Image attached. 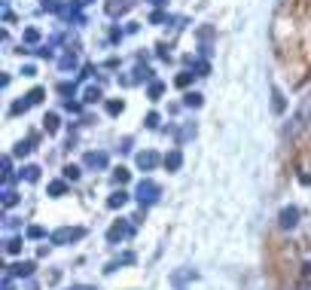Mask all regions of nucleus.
<instances>
[{"mask_svg":"<svg viewBox=\"0 0 311 290\" xmlns=\"http://www.w3.org/2000/svg\"><path fill=\"white\" fill-rule=\"evenodd\" d=\"M271 110L274 113H284V95L278 92V89H271Z\"/></svg>","mask_w":311,"mask_h":290,"instance_id":"nucleus-15","label":"nucleus"},{"mask_svg":"<svg viewBox=\"0 0 311 290\" xmlns=\"http://www.w3.org/2000/svg\"><path fill=\"white\" fill-rule=\"evenodd\" d=\"M162 92H165V86H162V83H150V101H159Z\"/></svg>","mask_w":311,"mask_h":290,"instance_id":"nucleus-24","label":"nucleus"},{"mask_svg":"<svg viewBox=\"0 0 311 290\" xmlns=\"http://www.w3.org/2000/svg\"><path fill=\"white\" fill-rule=\"evenodd\" d=\"M308 290H311V287H308Z\"/></svg>","mask_w":311,"mask_h":290,"instance_id":"nucleus-36","label":"nucleus"},{"mask_svg":"<svg viewBox=\"0 0 311 290\" xmlns=\"http://www.w3.org/2000/svg\"><path fill=\"white\" fill-rule=\"evenodd\" d=\"M183 104H186V107H201V95H198V92L183 95Z\"/></svg>","mask_w":311,"mask_h":290,"instance_id":"nucleus-23","label":"nucleus"},{"mask_svg":"<svg viewBox=\"0 0 311 290\" xmlns=\"http://www.w3.org/2000/svg\"><path fill=\"white\" fill-rule=\"evenodd\" d=\"M305 275H311V260H308V263H305Z\"/></svg>","mask_w":311,"mask_h":290,"instance_id":"nucleus-35","label":"nucleus"},{"mask_svg":"<svg viewBox=\"0 0 311 290\" xmlns=\"http://www.w3.org/2000/svg\"><path fill=\"white\" fill-rule=\"evenodd\" d=\"M134 74H137L134 80H153V70L146 67V64H137V67H134Z\"/></svg>","mask_w":311,"mask_h":290,"instance_id":"nucleus-22","label":"nucleus"},{"mask_svg":"<svg viewBox=\"0 0 311 290\" xmlns=\"http://www.w3.org/2000/svg\"><path fill=\"white\" fill-rule=\"evenodd\" d=\"M43 122H46V132H49V135L58 132V116H55V113H46V119H43Z\"/></svg>","mask_w":311,"mask_h":290,"instance_id":"nucleus-20","label":"nucleus"},{"mask_svg":"<svg viewBox=\"0 0 311 290\" xmlns=\"http://www.w3.org/2000/svg\"><path fill=\"white\" fill-rule=\"evenodd\" d=\"M192 135H195V125H186V129H183V132H180V144H183V141H186V138H192Z\"/></svg>","mask_w":311,"mask_h":290,"instance_id":"nucleus-32","label":"nucleus"},{"mask_svg":"<svg viewBox=\"0 0 311 290\" xmlns=\"http://www.w3.org/2000/svg\"><path fill=\"white\" fill-rule=\"evenodd\" d=\"M311 125V92L302 98V104H299V110H296V116H293V125L287 129V135L290 138H296V135H302L305 129Z\"/></svg>","mask_w":311,"mask_h":290,"instance_id":"nucleus-1","label":"nucleus"},{"mask_svg":"<svg viewBox=\"0 0 311 290\" xmlns=\"http://www.w3.org/2000/svg\"><path fill=\"white\" fill-rule=\"evenodd\" d=\"M22 177L34 184V180H40V168H37V165H25V168H22Z\"/></svg>","mask_w":311,"mask_h":290,"instance_id":"nucleus-18","label":"nucleus"},{"mask_svg":"<svg viewBox=\"0 0 311 290\" xmlns=\"http://www.w3.org/2000/svg\"><path fill=\"white\" fill-rule=\"evenodd\" d=\"M83 101H86V104L101 101V89H98V86H89V89H86V95H83Z\"/></svg>","mask_w":311,"mask_h":290,"instance_id":"nucleus-17","label":"nucleus"},{"mask_svg":"<svg viewBox=\"0 0 311 290\" xmlns=\"http://www.w3.org/2000/svg\"><path fill=\"white\" fill-rule=\"evenodd\" d=\"M159 193H162V190H159L156 180H140L134 195H137V202H140V205H153L156 198H159Z\"/></svg>","mask_w":311,"mask_h":290,"instance_id":"nucleus-3","label":"nucleus"},{"mask_svg":"<svg viewBox=\"0 0 311 290\" xmlns=\"http://www.w3.org/2000/svg\"><path fill=\"white\" fill-rule=\"evenodd\" d=\"M122 110H125L122 101H107V113H110V116H119Z\"/></svg>","mask_w":311,"mask_h":290,"instance_id":"nucleus-21","label":"nucleus"},{"mask_svg":"<svg viewBox=\"0 0 311 290\" xmlns=\"http://www.w3.org/2000/svg\"><path fill=\"white\" fill-rule=\"evenodd\" d=\"M43 9H49V12H61V6L58 3H55V0H43V3H40Z\"/></svg>","mask_w":311,"mask_h":290,"instance_id":"nucleus-30","label":"nucleus"},{"mask_svg":"<svg viewBox=\"0 0 311 290\" xmlns=\"http://www.w3.org/2000/svg\"><path fill=\"white\" fill-rule=\"evenodd\" d=\"M278 223H281V229H293V226L299 223V208H284Z\"/></svg>","mask_w":311,"mask_h":290,"instance_id":"nucleus-6","label":"nucleus"},{"mask_svg":"<svg viewBox=\"0 0 311 290\" xmlns=\"http://www.w3.org/2000/svg\"><path fill=\"white\" fill-rule=\"evenodd\" d=\"M70 290H95V287H89V284H77V287H70Z\"/></svg>","mask_w":311,"mask_h":290,"instance_id":"nucleus-34","label":"nucleus"},{"mask_svg":"<svg viewBox=\"0 0 311 290\" xmlns=\"http://www.w3.org/2000/svg\"><path fill=\"white\" fill-rule=\"evenodd\" d=\"M80 239H86V229L83 226H61V229L52 232V244H73V242H80Z\"/></svg>","mask_w":311,"mask_h":290,"instance_id":"nucleus-2","label":"nucleus"},{"mask_svg":"<svg viewBox=\"0 0 311 290\" xmlns=\"http://www.w3.org/2000/svg\"><path fill=\"white\" fill-rule=\"evenodd\" d=\"M37 40H40V31H37V28H28V31H25V43H37Z\"/></svg>","mask_w":311,"mask_h":290,"instance_id":"nucleus-27","label":"nucleus"},{"mask_svg":"<svg viewBox=\"0 0 311 290\" xmlns=\"http://www.w3.org/2000/svg\"><path fill=\"white\" fill-rule=\"evenodd\" d=\"M132 263H134V253H122V257H119V260H113V263H107V269H104V272H116L119 266H132Z\"/></svg>","mask_w":311,"mask_h":290,"instance_id":"nucleus-11","label":"nucleus"},{"mask_svg":"<svg viewBox=\"0 0 311 290\" xmlns=\"http://www.w3.org/2000/svg\"><path fill=\"white\" fill-rule=\"evenodd\" d=\"M31 272H34V263H15V266H9V275H15V278L31 275Z\"/></svg>","mask_w":311,"mask_h":290,"instance_id":"nucleus-12","label":"nucleus"},{"mask_svg":"<svg viewBox=\"0 0 311 290\" xmlns=\"http://www.w3.org/2000/svg\"><path fill=\"white\" fill-rule=\"evenodd\" d=\"M125 202H128V193H125V190H116L113 195L107 198V208H113V211H116V208H122Z\"/></svg>","mask_w":311,"mask_h":290,"instance_id":"nucleus-10","label":"nucleus"},{"mask_svg":"<svg viewBox=\"0 0 311 290\" xmlns=\"http://www.w3.org/2000/svg\"><path fill=\"white\" fill-rule=\"evenodd\" d=\"M80 174H83V171H80L77 165H67V168H64V180H80Z\"/></svg>","mask_w":311,"mask_h":290,"instance_id":"nucleus-25","label":"nucleus"},{"mask_svg":"<svg viewBox=\"0 0 311 290\" xmlns=\"http://www.w3.org/2000/svg\"><path fill=\"white\" fill-rule=\"evenodd\" d=\"M113 184H119V187H122V184H128V171H125V168L113 171Z\"/></svg>","mask_w":311,"mask_h":290,"instance_id":"nucleus-26","label":"nucleus"},{"mask_svg":"<svg viewBox=\"0 0 311 290\" xmlns=\"http://www.w3.org/2000/svg\"><path fill=\"white\" fill-rule=\"evenodd\" d=\"M43 235H46L43 226H31V229H28V239H43Z\"/></svg>","mask_w":311,"mask_h":290,"instance_id":"nucleus-29","label":"nucleus"},{"mask_svg":"<svg viewBox=\"0 0 311 290\" xmlns=\"http://www.w3.org/2000/svg\"><path fill=\"white\" fill-rule=\"evenodd\" d=\"M31 150H34V138H25V141H18V144H15V150H12V153H15V156H28Z\"/></svg>","mask_w":311,"mask_h":290,"instance_id":"nucleus-13","label":"nucleus"},{"mask_svg":"<svg viewBox=\"0 0 311 290\" xmlns=\"http://www.w3.org/2000/svg\"><path fill=\"white\" fill-rule=\"evenodd\" d=\"M67 193V184H64V180H52V184H49V195L52 198H58V195H64Z\"/></svg>","mask_w":311,"mask_h":290,"instance_id":"nucleus-14","label":"nucleus"},{"mask_svg":"<svg viewBox=\"0 0 311 290\" xmlns=\"http://www.w3.org/2000/svg\"><path fill=\"white\" fill-rule=\"evenodd\" d=\"M61 67H64V70H67V67H77V58H73V55H64V58H61Z\"/></svg>","mask_w":311,"mask_h":290,"instance_id":"nucleus-33","label":"nucleus"},{"mask_svg":"<svg viewBox=\"0 0 311 290\" xmlns=\"http://www.w3.org/2000/svg\"><path fill=\"white\" fill-rule=\"evenodd\" d=\"M183 165V153L180 150H171L168 156H165V168H168V171H177Z\"/></svg>","mask_w":311,"mask_h":290,"instance_id":"nucleus-9","label":"nucleus"},{"mask_svg":"<svg viewBox=\"0 0 311 290\" xmlns=\"http://www.w3.org/2000/svg\"><path fill=\"white\" fill-rule=\"evenodd\" d=\"M132 3H134V0H107V15H122V12H128V9H132Z\"/></svg>","mask_w":311,"mask_h":290,"instance_id":"nucleus-7","label":"nucleus"},{"mask_svg":"<svg viewBox=\"0 0 311 290\" xmlns=\"http://www.w3.org/2000/svg\"><path fill=\"white\" fill-rule=\"evenodd\" d=\"M159 125V113H146V129H156Z\"/></svg>","mask_w":311,"mask_h":290,"instance_id":"nucleus-31","label":"nucleus"},{"mask_svg":"<svg viewBox=\"0 0 311 290\" xmlns=\"http://www.w3.org/2000/svg\"><path fill=\"white\" fill-rule=\"evenodd\" d=\"M86 168H107V153H86Z\"/></svg>","mask_w":311,"mask_h":290,"instance_id":"nucleus-8","label":"nucleus"},{"mask_svg":"<svg viewBox=\"0 0 311 290\" xmlns=\"http://www.w3.org/2000/svg\"><path fill=\"white\" fill-rule=\"evenodd\" d=\"M137 168L140 171H153L156 165H159V153H153V150H143V153H137Z\"/></svg>","mask_w":311,"mask_h":290,"instance_id":"nucleus-5","label":"nucleus"},{"mask_svg":"<svg viewBox=\"0 0 311 290\" xmlns=\"http://www.w3.org/2000/svg\"><path fill=\"white\" fill-rule=\"evenodd\" d=\"M192 77H195V74H189V70H186V74H180V77H177V86H180V89H186V86L192 83Z\"/></svg>","mask_w":311,"mask_h":290,"instance_id":"nucleus-28","label":"nucleus"},{"mask_svg":"<svg viewBox=\"0 0 311 290\" xmlns=\"http://www.w3.org/2000/svg\"><path fill=\"white\" fill-rule=\"evenodd\" d=\"M15 202H18V193L9 190V187H3V208H12Z\"/></svg>","mask_w":311,"mask_h":290,"instance_id":"nucleus-19","label":"nucleus"},{"mask_svg":"<svg viewBox=\"0 0 311 290\" xmlns=\"http://www.w3.org/2000/svg\"><path fill=\"white\" fill-rule=\"evenodd\" d=\"M134 229H132V223H125V220H119V223H113L107 229V242L110 244H119L122 239H128V235H132Z\"/></svg>","mask_w":311,"mask_h":290,"instance_id":"nucleus-4","label":"nucleus"},{"mask_svg":"<svg viewBox=\"0 0 311 290\" xmlns=\"http://www.w3.org/2000/svg\"><path fill=\"white\" fill-rule=\"evenodd\" d=\"M25 242H22V235H15V239H6V253H22Z\"/></svg>","mask_w":311,"mask_h":290,"instance_id":"nucleus-16","label":"nucleus"}]
</instances>
